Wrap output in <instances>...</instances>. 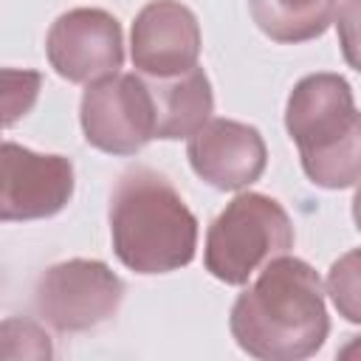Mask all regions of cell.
Instances as JSON below:
<instances>
[{
	"instance_id": "cell-3",
	"label": "cell",
	"mask_w": 361,
	"mask_h": 361,
	"mask_svg": "<svg viewBox=\"0 0 361 361\" xmlns=\"http://www.w3.org/2000/svg\"><path fill=\"white\" fill-rule=\"evenodd\" d=\"M285 130L310 183L322 189L361 183V113L344 76L310 73L299 79L285 104Z\"/></svg>"
},
{
	"instance_id": "cell-17",
	"label": "cell",
	"mask_w": 361,
	"mask_h": 361,
	"mask_svg": "<svg viewBox=\"0 0 361 361\" xmlns=\"http://www.w3.org/2000/svg\"><path fill=\"white\" fill-rule=\"evenodd\" d=\"M336 355H338V358H361V336H353L350 344H344Z\"/></svg>"
},
{
	"instance_id": "cell-7",
	"label": "cell",
	"mask_w": 361,
	"mask_h": 361,
	"mask_svg": "<svg viewBox=\"0 0 361 361\" xmlns=\"http://www.w3.org/2000/svg\"><path fill=\"white\" fill-rule=\"evenodd\" d=\"M45 54L62 79L90 85L124 65L121 25L104 8H71L51 23Z\"/></svg>"
},
{
	"instance_id": "cell-4",
	"label": "cell",
	"mask_w": 361,
	"mask_h": 361,
	"mask_svg": "<svg viewBox=\"0 0 361 361\" xmlns=\"http://www.w3.org/2000/svg\"><path fill=\"white\" fill-rule=\"evenodd\" d=\"M293 248V223L282 203L262 192H240L206 231L203 265L226 285H245L262 265Z\"/></svg>"
},
{
	"instance_id": "cell-1",
	"label": "cell",
	"mask_w": 361,
	"mask_h": 361,
	"mask_svg": "<svg viewBox=\"0 0 361 361\" xmlns=\"http://www.w3.org/2000/svg\"><path fill=\"white\" fill-rule=\"evenodd\" d=\"M322 276L299 257H274L234 299L228 330L237 347L262 361H302L330 333Z\"/></svg>"
},
{
	"instance_id": "cell-6",
	"label": "cell",
	"mask_w": 361,
	"mask_h": 361,
	"mask_svg": "<svg viewBox=\"0 0 361 361\" xmlns=\"http://www.w3.org/2000/svg\"><path fill=\"white\" fill-rule=\"evenodd\" d=\"M85 141L107 155H135L155 138V104L144 73H113L85 87L79 104Z\"/></svg>"
},
{
	"instance_id": "cell-14",
	"label": "cell",
	"mask_w": 361,
	"mask_h": 361,
	"mask_svg": "<svg viewBox=\"0 0 361 361\" xmlns=\"http://www.w3.org/2000/svg\"><path fill=\"white\" fill-rule=\"evenodd\" d=\"M0 338H3V347H0L3 358H45L48 361L54 355L48 333L28 319H6L0 327Z\"/></svg>"
},
{
	"instance_id": "cell-12",
	"label": "cell",
	"mask_w": 361,
	"mask_h": 361,
	"mask_svg": "<svg viewBox=\"0 0 361 361\" xmlns=\"http://www.w3.org/2000/svg\"><path fill=\"white\" fill-rule=\"evenodd\" d=\"M257 28L274 42H307L336 20L338 0H248Z\"/></svg>"
},
{
	"instance_id": "cell-15",
	"label": "cell",
	"mask_w": 361,
	"mask_h": 361,
	"mask_svg": "<svg viewBox=\"0 0 361 361\" xmlns=\"http://www.w3.org/2000/svg\"><path fill=\"white\" fill-rule=\"evenodd\" d=\"M42 76L37 71H3V107H6V127H11L20 116H25L37 96H39Z\"/></svg>"
},
{
	"instance_id": "cell-10",
	"label": "cell",
	"mask_w": 361,
	"mask_h": 361,
	"mask_svg": "<svg viewBox=\"0 0 361 361\" xmlns=\"http://www.w3.org/2000/svg\"><path fill=\"white\" fill-rule=\"evenodd\" d=\"M186 158L197 178L220 192H240L259 180L268 149L257 127L234 118H209L189 135Z\"/></svg>"
},
{
	"instance_id": "cell-9",
	"label": "cell",
	"mask_w": 361,
	"mask_h": 361,
	"mask_svg": "<svg viewBox=\"0 0 361 361\" xmlns=\"http://www.w3.org/2000/svg\"><path fill=\"white\" fill-rule=\"evenodd\" d=\"M200 25L189 6L178 0H149L133 20L130 59L144 76L166 79L197 68Z\"/></svg>"
},
{
	"instance_id": "cell-16",
	"label": "cell",
	"mask_w": 361,
	"mask_h": 361,
	"mask_svg": "<svg viewBox=\"0 0 361 361\" xmlns=\"http://www.w3.org/2000/svg\"><path fill=\"white\" fill-rule=\"evenodd\" d=\"M336 14L341 56L353 71L361 73V0H341Z\"/></svg>"
},
{
	"instance_id": "cell-18",
	"label": "cell",
	"mask_w": 361,
	"mask_h": 361,
	"mask_svg": "<svg viewBox=\"0 0 361 361\" xmlns=\"http://www.w3.org/2000/svg\"><path fill=\"white\" fill-rule=\"evenodd\" d=\"M353 220H355V228L361 231V183H358V189L353 195Z\"/></svg>"
},
{
	"instance_id": "cell-5",
	"label": "cell",
	"mask_w": 361,
	"mask_h": 361,
	"mask_svg": "<svg viewBox=\"0 0 361 361\" xmlns=\"http://www.w3.org/2000/svg\"><path fill=\"white\" fill-rule=\"evenodd\" d=\"M124 299V282L102 259H65L42 271L34 288L37 316L56 333H85L110 322Z\"/></svg>"
},
{
	"instance_id": "cell-8",
	"label": "cell",
	"mask_w": 361,
	"mask_h": 361,
	"mask_svg": "<svg viewBox=\"0 0 361 361\" xmlns=\"http://www.w3.org/2000/svg\"><path fill=\"white\" fill-rule=\"evenodd\" d=\"M73 197V164L65 155L34 152L23 144H3V180H0V217L42 220L54 217Z\"/></svg>"
},
{
	"instance_id": "cell-11",
	"label": "cell",
	"mask_w": 361,
	"mask_h": 361,
	"mask_svg": "<svg viewBox=\"0 0 361 361\" xmlns=\"http://www.w3.org/2000/svg\"><path fill=\"white\" fill-rule=\"evenodd\" d=\"M155 104V138L175 141L195 135L214 110V96L203 68H192L178 76H147Z\"/></svg>"
},
{
	"instance_id": "cell-2",
	"label": "cell",
	"mask_w": 361,
	"mask_h": 361,
	"mask_svg": "<svg viewBox=\"0 0 361 361\" xmlns=\"http://www.w3.org/2000/svg\"><path fill=\"white\" fill-rule=\"evenodd\" d=\"M107 217L113 251L135 274H169L195 259L197 217L172 180L149 166L118 175Z\"/></svg>"
},
{
	"instance_id": "cell-13",
	"label": "cell",
	"mask_w": 361,
	"mask_h": 361,
	"mask_svg": "<svg viewBox=\"0 0 361 361\" xmlns=\"http://www.w3.org/2000/svg\"><path fill=\"white\" fill-rule=\"evenodd\" d=\"M327 296L338 316L361 324V248L341 254L327 271Z\"/></svg>"
}]
</instances>
